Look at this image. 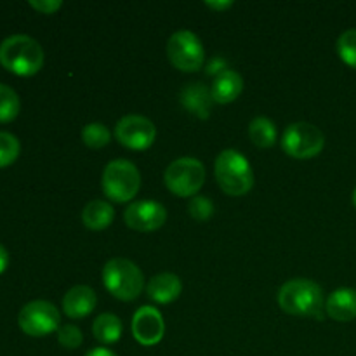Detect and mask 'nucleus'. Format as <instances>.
<instances>
[{"instance_id":"obj_1","label":"nucleus","mask_w":356,"mask_h":356,"mask_svg":"<svg viewBox=\"0 0 356 356\" xmlns=\"http://www.w3.org/2000/svg\"><path fill=\"white\" fill-rule=\"evenodd\" d=\"M278 305L285 313L294 316H309L323 320L325 299L318 284L308 278H294L285 282L278 291Z\"/></svg>"},{"instance_id":"obj_2","label":"nucleus","mask_w":356,"mask_h":356,"mask_svg":"<svg viewBox=\"0 0 356 356\" xmlns=\"http://www.w3.org/2000/svg\"><path fill=\"white\" fill-rule=\"evenodd\" d=\"M0 65L19 76H31L44 66V49L30 35H10L0 44Z\"/></svg>"},{"instance_id":"obj_3","label":"nucleus","mask_w":356,"mask_h":356,"mask_svg":"<svg viewBox=\"0 0 356 356\" xmlns=\"http://www.w3.org/2000/svg\"><path fill=\"white\" fill-rule=\"evenodd\" d=\"M216 181L229 197H243L254 186V172L249 160L236 149H225L214 163Z\"/></svg>"},{"instance_id":"obj_4","label":"nucleus","mask_w":356,"mask_h":356,"mask_svg":"<svg viewBox=\"0 0 356 356\" xmlns=\"http://www.w3.org/2000/svg\"><path fill=\"white\" fill-rule=\"evenodd\" d=\"M103 284L113 298L120 301H134L145 289V275L132 261L115 257L104 264Z\"/></svg>"},{"instance_id":"obj_5","label":"nucleus","mask_w":356,"mask_h":356,"mask_svg":"<svg viewBox=\"0 0 356 356\" xmlns=\"http://www.w3.org/2000/svg\"><path fill=\"white\" fill-rule=\"evenodd\" d=\"M101 184H103L104 195L110 200L124 204L138 195L139 188H141V174L131 160H111L104 167Z\"/></svg>"},{"instance_id":"obj_6","label":"nucleus","mask_w":356,"mask_h":356,"mask_svg":"<svg viewBox=\"0 0 356 356\" xmlns=\"http://www.w3.org/2000/svg\"><path fill=\"white\" fill-rule=\"evenodd\" d=\"M163 183L177 197H197L205 183V167L193 156H183L170 163L163 174Z\"/></svg>"},{"instance_id":"obj_7","label":"nucleus","mask_w":356,"mask_h":356,"mask_svg":"<svg viewBox=\"0 0 356 356\" xmlns=\"http://www.w3.org/2000/svg\"><path fill=\"white\" fill-rule=\"evenodd\" d=\"M325 146V136L316 125L308 122H296L285 129L282 136V148L289 156L306 160L320 155Z\"/></svg>"},{"instance_id":"obj_8","label":"nucleus","mask_w":356,"mask_h":356,"mask_svg":"<svg viewBox=\"0 0 356 356\" xmlns=\"http://www.w3.org/2000/svg\"><path fill=\"white\" fill-rule=\"evenodd\" d=\"M167 56L181 72H198L205 63V49L200 38L190 30H179L167 42Z\"/></svg>"},{"instance_id":"obj_9","label":"nucleus","mask_w":356,"mask_h":356,"mask_svg":"<svg viewBox=\"0 0 356 356\" xmlns=\"http://www.w3.org/2000/svg\"><path fill=\"white\" fill-rule=\"evenodd\" d=\"M61 315L59 309L49 301H31L21 308L17 323L21 330L31 337H44L59 329Z\"/></svg>"},{"instance_id":"obj_10","label":"nucleus","mask_w":356,"mask_h":356,"mask_svg":"<svg viewBox=\"0 0 356 356\" xmlns=\"http://www.w3.org/2000/svg\"><path fill=\"white\" fill-rule=\"evenodd\" d=\"M115 138L125 148L143 152L155 143L156 129L155 124L143 115H125L115 125Z\"/></svg>"},{"instance_id":"obj_11","label":"nucleus","mask_w":356,"mask_h":356,"mask_svg":"<svg viewBox=\"0 0 356 356\" xmlns=\"http://www.w3.org/2000/svg\"><path fill=\"white\" fill-rule=\"evenodd\" d=\"M125 225L136 232H155L162 228L167 221V211L160 202L139 200L125 209Z\"/></svg>"},{"instance_id":"obj_12","label":"nucleus","mask_w":356,"mask_h":356,"mask_svg":"<svg viewBox=\"0 0 356 356\" xmlns=\"http://www.w3.org/2000/svg\"><path fill=\"white\" fill-rule=\"evenodd\" d=\"M165 322L162 313L153 306H143L132 316V336L143 346H155L163 339Z\"/></svg>"},{"instance_id":"obj_13","label":"nucleus","mask_w":356,"mask_h":356,"mask_svg":"<svg viewBox=\"0 0 356 356\" xmlns=\"http://www.w3.org/2000/svg\"><path fill=\"white\" fill-rule=\"evenodd\" d=\"M96 292L89 285H75L63 298V312L68 318L80 320L89 316L96 308Z\"/></svg>"},{"instance_id":"obj_14","label":"nucleus","mask_w":356,"mask_h":356,"mask_svg":"<svg viewBox=\"0 0 356 356\" xmlns=\"http://www.w3.org/2000/svg\"><path fill=\"white\" fill-rule=\"evenodd\" d=\"M179 101L190 113L197 115L198 118H209L214 99H212L211 89L202 82H190L183 87L179 94Z\"/></svg>"},{"instance_id":"obj_15","label":"nucleus","mask_w":356,"mask_h":356,"mask_svg":"<svg viewBox=\"0 0 356 356\" xmlns=\"http://www.w3.org/2000/svg\"><path fill=\"white\" fill-rule=\"evenodd\" d=\"M146 292H148V298L155 301L156 305H170L183 292V284H181L177 275L159 273L148 282Z\"/></svg>"},{"instance_id":"obj_16","label":"nucleus","mask_w":356,"mask_h":356,"mask_svg":"<svg viewBox=\"0 0 356 356\" xmlns=\"http://www.w3.org/2000/svg\"><path fill=\"white\" fill-rule=\"evenodd\" d=\"M325 313L336 322H351L356 318V291L341 287L334 291L325 301Z\"/></svg>"},{"instance_id":"obj_17","label":"nucleus","mask_w":356,"mask_h":356,"mask_svg":"<svg viewBox=\"0 0 356 356\" xmlns=\"http://www.w3.org/2000/svg\"><path fill=\"white\" fill-rule=\"evenodd\" d=\"M243 90V79L235 70H225L214 76V82L211 86V94L214 103L228 104L233 103Z\"/></svg>"},{"instance_id":"obj_18","label":"nucleus","mask_w":356,"mask_h":356,"mask_svg":"<svg viewBox=\"0 0 356 356\" xmlns=\"http://www.w3.org/2000/svg\"><path fill=\"white\" fill-rule=\"evenodd\" d=\"M115 211L108 202L104 200H92L83 207L82 211V222L89 229L99 232L106 229L113 222Z\"/></svg>"},{"instance_id":"obj_19","label":"nucleus","mask_w":356,"mask_h":356,"mask_svg":"<svg viewBox=\"0 0 356 356\" xmlns=\"http://www.w3.org/2000/svg\"><path fill=\"white\" fill-rule=\"evenodd\" d=\"M92 334L101 344H115L122 337V320L113 313H103L94 320Z\"/></svg>"},{"instance_id":"obj_20","label":"nucleus","mask_w":356,"mask_h":356,"mask_svg":"<svg viewBox=\"0 0 356 356\" xmlns=\"http://www.w3.org/2000/svg\"><path fill=\"white\" fill-rule=\"evenodd\" d=\"M249 138L259 148H270L277 143V125L268 117H256L249 124Z\"/></svg>"},{"instance_id":"obj_21","label":"nucleus","mask_w":356,"mask_h":356,"mask_svg":"<svg viewBox=\"0 0 356 356\" xmlns=\"http://www.w3.org/2000/svg\"><path fill=\"white\" fill-rule=\"evenodd\" d=\"M19 108L21 101L16 90L6 83H0V124L14 120L19 113Z\"/></svg>"},{"instance_id":"obj_22","label":"nucleus","mask_w":356,"mask_h":356,"mask_svg":"<svg viewBox=\"0 0 356 356\" xmlns=\"http://www.w3.org/2000/svg\"><path fill=\"white\" fill-rule=\"evenodd\" d=\"M110 129L104 124H101V122H90V124H87L82 129V141L92 149L103 148V146L110 143Z\"/></svg>"},{"instance_id":"obj_23","label":"nucleus","mask_w":356,"mask_h":356,"mask_svg":"<svg viewBox=\"0 0 356 356\" xmlns=\"http://www.w3.org/2000/svg\"><path fill=\"white\" fill-rule=\"evenodd\" d=\"M337 54L348 66L356 70V30L343 31L337 38Z\"/></svg>"},{"instance_id":"obj_24","label":"nucleus","mask_w":356,"mask_h":356,"mask_svg":"<svg viewBox=\"0 0 356 356\" xmlns=\"http://www.w3.org/2000/svg\"><path fill=\"white\" fill-rule=\"evenodd\" d=\"M21 152L19 139L14 134L0 131V169L10 165L17 159Z\"/></svg>"},{"instance_id":"obj_25","label":"nucleus","mask_w":356,"mask_h":356,"mask_svg":"<svg viewBox=\"0 0 356 356\" xmlns=\"http://www.w3.org/2000/svg\"><path fill=\"white\" fill-rule=\"evenodd\" d=\"M188 212H190V216L195 221H207V219H211V216L214 214V204H212L211 198L197 195V197L191 198L190 204H188Z\"/></svg>"},{"instance_id":"obj_26","label":"nucleus","mask_w":356,"mask_h":356,"mask_svg":"<svg viewBox=\"0 0 356 356\" xmlns=\"http://www.w3.org/2000/svg\"><path fill=\"white\" fill-rule=\"evenodd\" d=\"M58 341L63 348H66V350H76V348H80V344L83 343L82 330L76 325L66 323V325L59 327L58 329Z\"/></svg>"},{"instance_id":"obj_27","label":"nucleus","mask_w":356,"mask_h":356,"mask_svg":"<svg viewBox=\"0 0 356 356\" xmlns=\"http://www.w3.org/2000/svg\"><path fill=\"white\" fill-rule=\"evenodd\" d=\"M30 6L42 14H54L61 9V0H30Z\"/></svg>"},{"instance_id":"obj_28","label":"nucleus","mask_w":356,"mask_h":356,"mask_svg":"<svg viewBox=\"0 0 356 356\" xmlns=\"http://www.w3.org/2000/svg\"><path fill=\"white\" fill-rule=\"evenodd\" d=\"M205 6L216 10H226L233 6V2H229V0H221V2H216V0H205Z\"/></svg>"},{"instance_id":"obj_29","label":"nucleus","mask_w":356,"mask_h":356,"mask_svg":"<svg viewBox=\"0 0 356 356\" xmlns=\"http://www.w3.org/2000/svg\"><path fill=\"white\" fill-rule=\"evenodd\" d=\"M7 264H9V252H7L6 247L0 243V273L7 270Z\"/></svg>"},{"instance_id":"obj_30","label":"nucleus","mask_w":356,"mask_h":356,"mask_svg":"<svg viewBox=\"0 0 356 356\" xmlns=\"http://www.w3.org/2000/svg\"><path fill=\"white\" fill-rule=\"evenodd\" d=\"M86 356H117L108 348H92L90 351H87Z\"/></svg>"},{"instance_id":"obj_31","label":"nucleus","mask_w":356,"mask_h":356,"mask_svg":"<svg viewBox=\"0 0 356 356\" xmlns=\"http://www.w3.org/2000/svg\"><path fill=\"white\" fill-rule=\"evenodd\" d=\"M353 205L356 207V188H355V191H353Z\"/></svg>"}]
</instances>
